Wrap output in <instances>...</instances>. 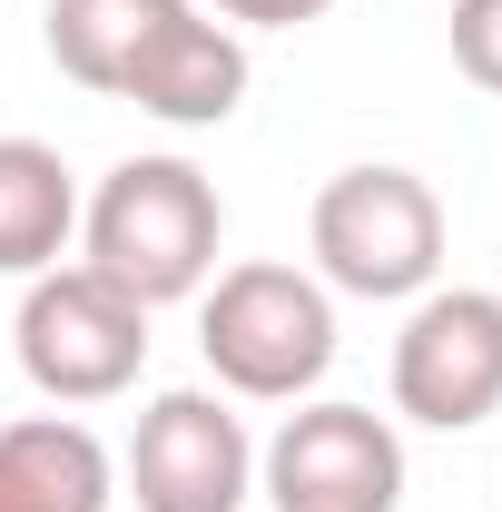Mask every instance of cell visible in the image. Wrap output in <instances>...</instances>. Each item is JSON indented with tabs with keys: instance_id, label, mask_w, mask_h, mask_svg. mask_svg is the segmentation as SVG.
<instances>
[{
	"instance_id": "1",
	"label": "cell",
	"mask_w": 502,
	"mask_h": 512,
	"mask_svg": "<svg viewBox=\"0 0 502 512\" xmlns=\"http://www.w3.org/2000/svg\"><path fill=\"white\" fill-rule=\"evenodd\" d=\"M50 60L168 128H217L247 99V40L197 0H50Z\"/></svg>"
},
{
	"instance_id": "2",
	"label": "cell",
	"mask_w": 502,
	"mask_h": 512,
	"mask_svg": "<svg viewBox=\"0 0 502 512\" xmlns=\"http://www.w3.org/2000/svg\"><path fill=\"white\" fill-rule=\"evenodd\" d=\"M197 355L217 394H247V404H306L325 365H335V286L286 266V256H247V266H217L197 286Z\"/></svg>"
},
{
	"instance_id": "3",
	"label": "cell",
	"mask_w": 502,
	"mask_h": 512,
	"mask_svg": "<svg viewBox=\"0 0 502 512\" xmlns=\"http://www.w3.org/2000/svg\"><path fill=\"white\" fill-rule=\"evenodd\" d=\"M79 247H89L79 266H99L138 306H178L217 276L227 207H217L197 158H119L99 178V197L79 207Z\"/></svg>"
},
{
	"instance_id": "4",
	"label": "cell",
	"mask_w": 502,
	"mask_h": 512,
	"mask_svg": "<svg viewBox=\"0 0 502 512\" xmlns=\"http://www.w3.org/2000/svg\"><path fill=\"white\" fill-rule=\"evenodd\" d=\"M306 247L335 296L404 306V296H424L443 276V197L414 168H335L315 188Z\"/></svg>"
},
{
	"instance_id": "5",
	"label": "cell",
	"mask_w": 502,
	"mask_h": 512,
	"mask_svg": "<svg viewBox=\"0 0 502 512\" xmlns=\"http://www.w3.org/2000/svg\"><path fill=\"white\" fill-rule=\"evenodd\" d=\"M10 345L50 404H109L148 365V306L128 286H109L99 266H50V276H30Z\"/></svg>"
},
{
	"instance_id": "6",
	"label": "cell",
	"mask_w": 502,
	"mask_h": 512,
	"mask_svg": "<svg viewBox=\"0 0 502 512\" xmlns=\"http://www.w3.org/2000/svg\"><path fill=\"white\" fill-rule=\"evenodd\" d=\"M394 414L424 434H473L502 414V296L424 286L394 335Z\"/></svg>"
},
{
	"instance_id": "7",
	"label": "cell",
	"mask_w": 502,
	"mask_h": 512,
	"mask_svg": "<svg viewBox=\"0 0 502 512\" xmlns=\"http://www.w3.org/2000/svg\"><path fill=\"white\" fill-rule=\"evenodd\" d=\"M256 493L276 512H394L404 503V434L375 404H296L256 453Z\"/></svg>"
},
{
	"instance_id": "8",
	"label": "cell",
	"mask_w": 502,
	"mask_h": 512,
	"mask_svg": "<svg viewBox=\"0 0 502 512\" xmlns=\"http://www.w3.org/2000/svg\"><path fill=\"white\" fill-rule=\"evenodd\" d=\"M119 473H128V493H138V512H247L256 444H247V424L227 414V394L178 384V394H158L138 414Z\"/></svg>"
},
{
	"instance_id": "9",
	"label": "cell",
	"mask_w": 502,
	"mask_h": 512,
	"mask_svg": "<svg viewBox=\"0 0 502 512\" xmlns=\"http://www.w3.org/2000/svg\"><path fill=\"white\" fill-rule=\"evenodd\" d=\"M119 463L79 414H20L0 424V512H109Z\"/></svg>"
},
{
	"instance_id": "10",
	"label": "cell",
	"mask_w": 502,
	"mask_h": 512,
	"mask_svg": "<svg viewBox=\"0 0 502 512\" xmlns=\"http://www.w3.org/2000/svg\"><path fill=\"white\" fill-rule=\"evenodd\" d=\"M79 237V178L50 138H0V276H50Z\"/></svg>"
},
{
	"instance_id": "11",
	"label": "cell",
	"mask_w": 502,
	"mask_h": 512,
	"mask_svg": "<svg viewBox=\"0 0 502 512\" xmlns=\"http://www.w3.org/2000/svg\"><path fill=\"white\" fill-rule=\"evenodd\" d=\"M453 69L502 99V0H453Z\"/></svg>"
},
{
	"instance_id": "12",
	"label": "cell",
	"mask_w": 502,
	"mask_h": 512,
	"mask_svg": "<svg viewBox=\"0 0 502 512\" xmlns=\"http://www.w3.org/2000/svg\"><path fill=\"white\" fill-rule=\"evenodd\" d=\"M207 20H227V30H306V20H325L335 0H197Z\"/></svg>"
}]
</instances>
